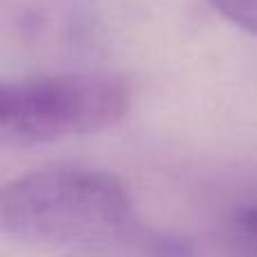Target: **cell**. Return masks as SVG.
<instances>
[{"instance_id":"obj_1","label":"cell","mask_w":257,"mask_h":257,"mask_svg":"<svg viewBox=\"0 0 257 257\" xmlns=\"http://www.w3.org/2000/svg\"><path fill=\"white\" fill-rule=\"evenodd\" d=\"M0 226L14 239L43 246L126 244L140 237L136 205L124 183L102 169L52 165L7 183Z\"/></svg>"},{"instance_id":"obj_2","label":"cell","mask_w":257,"mask_h":257,"mask_svg":"<svg viewBox=\"0 0 257 257\" xmlns=\"http://www.w3.org/2000/svg\"><path fill=\"white\" fill-rule=\"evenodd\" d=\"M131 108V86L113 72H54L5 81L0 90L3 147L48 145L120 124Z\"/></svg>"},{"instance_id":"obj_3","label":"cell","mask_w":257,"mask_h":257,"mask_svg":"<svg viewBox=\"0 0 257 257\" xmlns=\"http://www.w3.org/2000/svg\"><path fill=\"white\" fill-rule=\"evenodd\" d=\"M210 3L232 25L257 34V0H210Z\"/></svg>"},{"instance_id":"obj_4","label":"cell","mask_w":257,"mask_h":257,"mask_svg":"<svg viewBox=\"0 0 257 257\" xmlns=\"http://www.w3.org/2000/svg\"><path fill=\"white\" fill-rule=\"evenodd\" d=\"M235 221L250 239L257 241V205H248V208H241L235 214Z\"/></svg>"}]
</instances>
